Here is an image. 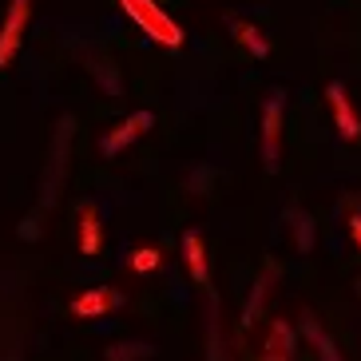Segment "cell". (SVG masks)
Listing matches in <instances>:
<instances>
[{
    "mask_svg": "<svg viewBox=\"0 0 361 361\" xmlns=\"http://www.w3.org/2000/svg\"><path fill=\"white\" fill-rule=\"evenodd\" d=\"M286 226L294 234V250L302 258L314 255V246H318V223H314V214L306 207H286Z\"/></svg>",
    "mask_w": 361,
    "mask_h": 361,
    "instance_id": "cell-10",
    "label": "cell"
},
{
    "mask_svg": "<svg viewBox=\"0 0 361 361\" xmlns=\"http://www.w3.org/2000/svg\"><path fill=\"white\" fill-rule=\"evenodd\" d=\"M179 246H183V266H187L191 282L202 286V290H211V262H207V243H202V234L187 231Z\"/></svg>",
    "mask_w": 361,
    "mask_h": 361,
    "instance_id": "cell-8",
    "label": "cell"
},
{
    "mask_svg": "<svg viewBox=\"0 0 361 361\" xmlns=\"http://www.w3.org/2000/svg\"><path fill=\"white\" fill-rule=\"evenodd\" d=\"M294 345H298V334L286 318H274L270 329H266V341H262V353L270 361H294Z\"/></svg>",
    "mask_w": 361,
    "mask_h": 361,
    "instance_id": "cell-11",
    "label": "cell"
},
{
    "mask_svg": "<svg viewBox=\"0 0 361 361\" xmlns=\"http://www.w3.org/2000/svg\"><path fill=\"white\" fill-rule=\"evenodd\" d=\"M16 234H20L24 243H36V238H40V214H24V223Z\"/></svg>",
    "mask_w": 361,
    "mask_h": 361,
    "instance_id": "cell-20",
    "label": "cell"
},
{
    "mask_svg": "<svg viewBox=\"0 0 361 361\" xmlns=\"http://www.w3.org/2000/svg\"><path fill=\"white\" fill-rule=\"evenodd\" d=\"M302 334H306V341L318 350L322 361H341V350H338V341L326 334V326H322L318 314H302Z\"/></svg>",
    "mask_w": 361,
    "mask_h": 361,
    "instance_id": "cell-14",
    "label": "cell"
},
{
    "mask_svg": "<svg viewBox=\"0 0 361 361\" xmlns=\"http://www.w3.org/2000/svg\"><path fill=\"white\" fill-rule=\"evenodd\" d=\"M123 306V294L119 290H111V286H92V290H84V294H75L72 298V318H107L111 310H119Z\"/></svg>",
    "mask_w": 361,
    "mask_h": 361,
    "instance_id": "cell-7",
    "label": "cell"
},
{
    "mask_svg": "<svg viewBox=\"0 0 361 361\" xmlns=\"http://www.w3.org/2000/svg\"><path fill=\"white\" fill-rule=\"evenodd\" d=\"M104 250V226H99V211L92 202H80V255L96 258Z\"/></svg>",
    "mask_w": 361,
    "mask_h": 361,
    "instance_id": "cell-12",
    "label": "cell"
},
{
    "mask_svg": "<svg viewBox=\"0 0 361 361\" xmlns=\"http://www.w3.org/2000/svg\"><path fill=\"white\" fill-rule=\"evenodd\" d=\"M231 36L243 44V48L255 56V60H266V56H270V40H266V32L258 28V24H250V20H231Z\"/></svg>",
    "mask_w": 361,
    "mask_h": 361,
    "instance_id": "cell-15",
    "label": "cell"
},
{
    "mask_svg": "<svg viewBox=\"0 0 361 361\" xmlns=\"http://www.w3.org/2000/svg\"><path fill=\"white\" fill-rule=\"evenodd\" d=\"M255 361H270V357H266V353H262V357H255Z\"/></svg>",
    "mask_w": 361,
    "mask_h": 361,
    "instance_id": "cell-24",
    "label": "cell"
},
{
    "mask_svg": "<svg viewBox=\"0 0 361 361\" xmlns=\"http://www.w3.org/2000/svg\"><path fill=\"white\" fill-rule=\"evenodd\" d=\"M155 345L151 341H111L104 350V361H151Z\"/></svg>",
    "mask_w": 361,
    "mask_h": 361,
    "instance_id": "cell-16",
    "label": "cell"
},
{
    "mask_svg": "<svg viewBox=\"0 0 361 361\" xmlns=\"http://www.w3.org/2000/svg\"><path fill=\"white\" fill-rule=\"evenodd\" d=\"M353 294H357V298H361V278H357V282H353Z\"/></svg>",
    "mask_w": 361,
    "mask_h": 361,
    "instance_id": "cell-22",
    "label": "cell"
},
{
    "mask_svg": "<svg viewBox=\"0 0 361 361\" xmlns=\"http://www.w3.org/2000/svg\"><path fill=\"white\" fill-rule=\"evenodd\" d=\"M84 68H87V75L96 80V87L104 96H123V75H119L116 60H107V56H87Z\"/></svg>",
    "mask_w": 361,
    "mask_h": 361,
    "instance_id": "cell-13",
    "label": "cell"
},
{
    "mask_svg": "<svg viewBox=\"0 0 361 361\" xmlns=\"http://www.w3.org/2000/svg\"><path fill=\"white\" fill-rule=\"evenodd\" d=\"M350 234H353V243H357V250H361V214H350Z\"/></svg>",
    "mask_w": 361,
    "mask_h": 361,
    "instance_id": "cell-21",
    "label": "cell"
},
{
    "mask_svg": "<svg viewBox=\"0 0 361 361\" xmlns=\"http://www.w3.org/2000/svg\"><path fill=\"white\" fill-rule=\"evenodd\" d=\"M207 361H226V345L219 334V302L207 298Z\"/></svg>",
    "mask_w": 361,
    "mask_h": 361,
    "instance_id": "cell-17",
    "label": "cell"
},
{
    "mask_svg": "<svg viewBox=\"0 0 361 361\" xmlns=\"http://www.w3.org/2000/svg\"><path fill=\"white\" fill-rule=\"evenodd\" d=\"M128 266L135 270V274H151V270L163 266V255L155 250V246H135V250L128 255Z\"/></svg>",
    "mask_w": 361,
    "mask_h": 361,
    "instance_id": "cell-18",
    "label": "cell"
},
{
    "mask_svg": "<svg viewBox=\"0 0 361 361\" xmlns=\"http://www.w3.org/2000/svg\"><path fill=\"white\" fill-rule=\"evenodd\" d=\"M4 361H20V357H16V353H12V357H4Z\"/></svg>",
    "mask_w": 361,
    "mask_h": 361,
    "instance_id": "cell-23",
    "label": "cell"
},
{
    "mask_svg": "<svg viewBox=\"0 0 361 361\" xmlns=\"http://www.w3.org/2000/svg\"><path fill=\"white\" fill-rule=\"evenodd\" d=\"M72 131H75V119L64 116L56 123V135H52V151H48V163H44V175H40V211L56 207L60 191H64V179H68V151H72Z\"/></svg>",
    "mask_w": 361,
    "mask_h": 361,
    "instance_id": "cell-2",
    "label": "cell"
},
{
    "mask_svg": "<svg viewBox=\"0 0 361 361\" xmlns=\"http://www.w3.org/2000/svg\"><path fill=\"white\" fill-rule=\"evenodd\" d=\"M274 278H278V262H266V270L255 278V290H250L246 302H243V318H238V326H243V329H255V322L262 318L266 298H270V290H274Z\"/></svg>",
    "mask_w": 361,
    "mask_h": 361,
    "instance_id": "cell-9",
    "label": "cell"
},
{
    "mask_svg": "<svg viewBox=\"0 0 361 361\" xmlns=\"http://www.w3.org/2000/svg\"><path fill=\"white\" fill-rule=\"evenodd\" d=\"M258 143H262V167L274 175L282 167V128H286V92L274 87L262 99V119H258Z\"/></svg>",
    "mask_w": 361,
    "mask_h": 361,
    "instance_id": "cell-3",
    "label": "cell"
},
{
    "mask_svg": "<svg viewBox=\"0 0 361 361\" xmlns=\"http://www.w3.org/2000/svg\"><path fill=\"white\" fill-rule=\"evenodd\" d=\"M151 128H155V111H151V107H139V111L123 116L119 123H111V128L99 135V155H104V159H119V155H123L131 143H139Z\"/></svg>",
    "mask_w": 361,
    "mask_h": 361,
    "instance_id": "cell-4",
    "label": "cell"
},
{
    "mask_svg": "<svg viewBox=\"0 0 361 361\" xmlns=\"http://www.w3.org/2000/svg\"><path fill=\"white\" fill-rule=\"evenodd\" d=\"M28 20H32V0H8L4 20H0V72L16 60L24 32H28Z\"/></svg>",
    "mask_w": 361,
    "mask_h": 361,
    "instance_id": "cell-5",
    "label": "cell"
},
{
    "mask_svg": "<svg viewBox=\"0 0 361 361\" xmlns=\"http://www.w3.org/2000/svg\"><path fill=\"white\" fill-rule=\"evenodd\" d=\"M119 8L128 12V20L135 24L139 32H147V40H155L159 48L175 52V48L187 44V32L159 8V0H119Z\"/></svg>",
    "mask_w": 361,
    "mask_h": 361,
    "instance_id": "cell-1",
    "label": "cell"
},
{
    "mask_svg": "<svg viewBox=\"0 0 361 361\" xmlns=\"http://www.w3.org/2000/svg\"><path fill=\"white\" fill-rule=\"evenodd\" d=\"M326 99H329V111H334V128H338V135L345 139V143L361 139L357 107L350 104V92H345V84H341V80H329V84H326Z\"/></svg>",
    "mask_w": 361,
    "mask_h": 361,
    "instance_id": "cell-6",
    "label": "cell"
},
{
    "mask_svg": "<svg viewBox=\"0 0 361 361\" xmlns=\"http://www.w3.org/2000/svg\"><path fill=\"white\" fill-rule=\"evenodd\" d=\"M211 179H214V167H199L195 175H187V191H191V195H207Z\"/></svg>",
    "mask_w": 361,
    "mask_h": 361,
    "instance_id": "cell-19",
    "label": "cell"
}]
</instances>
